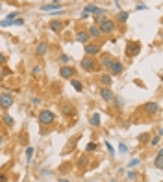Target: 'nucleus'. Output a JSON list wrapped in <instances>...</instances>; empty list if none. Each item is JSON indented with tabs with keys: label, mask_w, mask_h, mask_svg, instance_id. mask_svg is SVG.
I'll return each instance as SVG.
<instances>
[{
	"label": "nucleus",
	"mask_w": 163,
	"mask_h": 182,
	"mask_svg": "<svg viewBox=\"0 0 163 182\" xmlns=\"http://www.w3.org/2000/svg\"><path fill=\"white\" fill-rule=\"evenodd\" d=\"M97 26H98V30H100L102 35H111V33H115V30H117V22L111 20V19H104V20L98 22Z\"/></svg>",
	"instance_id": "nucleus-1"
},
{
	"label": "nucleus",
	"mask_w": 163,
	"mask_h": 182,
	"mask_svg": "<svg viewBox=\"0 0 163 182\" xmlns=\"http://www.w3.org/2000/svg\"><path fill=\"white\" fill-rule=\"evenodd\" d=\"M80 67H82L84 71H87V73H93V71L98 69V61H97L93 56H85V58H82Z\"/></svg>",
	"instance_id": "nucleus-2"
},
{
	"label": "nucleus",
	"mask_w": 163,
	"mask_h": 182,
	"mask_svg": "<svg viewBox=\"0 0 163 182\" xmlns=\"http://www.w3.org/2000/svg\"><path fill=\"white\" fill-rule=\"evenodd\" d=\"M54 121H56V115H54V112H50V110H41V112H39V123H41V125H45V127H50Z\"/></svg>",
	"instance_id": "nucleus-3"
},
{
	"label": "nucleus",
	"mask_w": 163,
	"mask_h": 182,
	"mask_svg": "<svg viewBox=\"0 0 163 182\" xmlns=\"http://www.w3.org/2000/svg\"><path fill=\"white\" fill-rule=\"evenodd\" d=\"M141 52V43L139 41H128L126 45V56L128 58H135Z\"/></svg>",
	"instance_id": "nucleus-4"
},
{
	"label": "nucleus",
	"mask_w": 163,
	"mask_h": 182,
	"mask_svg": "<svg viewBox=\"0 0 163 182\" xmlns=\"http://www.w3.org/2000/svg\"><path fill=\"white\" fill-rule=\"evenodd\" d=\"M48 28H50V32H54V33H61L63 28H65V24H63V20H59V19H52V20L48 22Z\"/></svg>",
	"instance_id": "nucleus-5"
},
{
	"label": "nucleus",
	"mask_w": 163,
	"mask_h": 182,
	"mask_svg": "<svg viewBox=\"0 0 163 182\" xmlns=\"http://www.w3.org/2000/svg\"><path fill=\"white\" fill-rule=\"evenodd\" d=\"M84 52H85V56H97V54H100V47L97 45V43H85V47H84Z\"/></svg>",
	"instance_id": "nucleus-6"
},
{
	"label": "nucleus",
	"mask_w": 163,
	"mask_h": 182,
	"mask_svg": "<svg viewBox=\"0 0 163 182\" xmlns=\"http://www.w3.org/2000/svg\"><path fill=\"white\" fill-rule=\"evenodd\" d=\"M0 106H2L4 110H9V108L13 106V95H11V93H2V95H0Z\"/></svg>",
	"instance_id": "nucleus-7"
},
{
	"label": "nucleus",
	"mask_w": 163,
	"mask_h": 182,
	"mask_svg": "<svg viewBox=\"0 0 163 182\" xmlns=\"http://www.w3.org/2000/svg\"><path fill=\"white\" fill-rule=\"evenodd\" d=\"M74 74H76V71H74V67H69V65H63V67L59 69V76H61V78H65V80H71V78H74Z\"/></svg>",
	"instance_id": "nucleus-8"
},
{
	"label": "nucleus",
	"mask_w": 163,
	"mask_h": 182,
	"mask_svg": "<svg viewBox=\"0 0 163 182\" xmlns=\"http://www.w3.org/2000/svg\"><path fill=\"white\" fill-rule=\"evenodd\" d=\"M109 71H111V74H113V76H119V74H122L124 65H122L119 60H113V63L109 65Z\"/></svg>",
	"instance_id": "nucleus-9"
},
{
	"label": "nucleus",
	"mask_w": 163,
	"mask_h": 182,
	"mask_svg": "<svg viewBox=\"0 0 163 182\" xmlns=\"http://www.w3.org/2000/svg\"><path fill=\"white\" fill-rule=\"evenodd\" d=\"M113 60H115V58H113L111 54H108V52H106V54H102V56H100L98 65H100V67H104V69H109V65L113 63Z\"/></svg>",
	"instance_id": "nucleus-10"
},
{
	"label": "nucleus",
	"mask_w": 163,
	"mask_h": 182,
	"mask_svg": "<svg viewBox=\"0 0 163 182\" xmlns=\"http://www.w3.org/2000/svg\"><path fill=\"white\" fill-rule=\"evenodd\" d=\"M100 97H102V100H106V102H111L115 95H113V91H111L109 87H104V86H102V87H100Z\"/></svg>",
	"instance_id": "nucleus-11"
},
{
	"label": "nucleus",
	"mask_w": 163,
	"mask_h": 182,
	"mask_svg": "<svg viewBox=\"0 0 163 182\" xmlns=\"http://www.w3.org/2000/svg\"><path fill=\"white\" fill-rule=\"evenodd\" d=\"M61 9V2L59 0H54L52 4H43L41 6V11H58Z\"/></svg>",
	"instance_id": "nucleus-12"
},
{
	"label": "nucleus",
	"mask_w": 163,
	"mask_h": 182,
	"mask_svg": "<svg viewBox=\"0 0 163 182\" xmlns=\"http://www.w3.org/2000/svg\"><path fill=\"white\" fill-rule=\"evenodd\" d=\"M76 41L85 45V43L89 41V33H87V30H78V32H76Z\"/></svg>",
	"instance_id": "nucleus-13"
},
{
	"label": "nucleus",
	"mask_w": 163,
	"mask_h": 182,
	"mask_svg": "<svg viewBox=\"0 0 163 182\" xmlns=\"http://www.w3.org/2000/svg\"><path fill=\"white\" fill-rule=\"evenodd\" d=\"M46 50H48V43H46V41H41V43L37 45V48H35V54H37L39 58H43V56L46 54Z\"/></svg>",
	"instance_id": "nucleus-14"
},
{
	"label": "nucleus",
	"mask_w": 163,
	"mask_h": 182,
	"mask_svg": "<svg viewBox=\"0 0 163 182\" xmlns=\"http://www.w3.org/2000/svg\"><path fill=\"white\" fill-rule=\"evenodd\" d=\"M145 112L152 115V113L160 112V104H158V102H148V104H145Z\"/></svg>",
	"instance_id": "nucleus-15"
},
{
	"label": "nucleus",
	"mask_w": 163,
	"mask_h": 182,
	"mask_svg": "<svg viewBox=\"0 0 163 182\" xmlns=\"http://www.w3.org/2000/svg\"><path fill=\"white\" fill-rule=\"evenodd\" d=\"M87 33H89V37H93V39H100L102 37V33H100V30H98V26L95 24V26H91L89 30H87Z\"/></svg>",
	"instance_id": "nucleus-16"
},
{
	"label": "nucleus",
	"mask_w": 163,
	"mask_h": 182,
	"mask_svg": "<svg viewBox=\"0 0 163 182\" xmlns=\"http://www.w3.org/2000/svg\"><path fill=\"white\" fill-rule=\"evenodd\" d=\"M154 166H156V169H161V167H163V151H161V149H160V151H158V154H156Z\"/></svg>",
	"instance_id": "nucleus-17"
},
{
	"label": "nucleus",
	"mask_w": 163,
	"mask_h": 182,
	"mask_svg": "<svg viewBox=\"0 0 163 182\" xmlns=\"http://www.w3.org/2000/svg\"><path fill=\"white\" fill-rule=\"evenodd\" d=\"M100 84H102L104 87H109V86H111V74H106V73H104V74L100 76Z\"/></svg>",
	"instance_id": "nucleus-18"
},
{
	"label": "nucleus",
	"mask_w": 163,
	"mask_h": 182,
	"mask_svg": "<svg viewBox=\"0 0 163 182\" xmlns=\"http://www.w3.org/2000/svg\"><path fill=\"white\" fill-rule=\"evenodd\" d=\"M126 20H128V13H126V11H119V13H117V22L124 24Z\"/></svg>",
	"instance_id": "nucleus-19"
},
{
	"label": "nucleus",
	"mask_w": 163,
	"mask_h": 182,
	"mask_svg": "<svg viewBox=\"0 0 163 182\" xmlns=\"http://www.w3.org/2000/svg\"><path fill=\"white\" fill-rule=\"evenodd\" d=\"M71 84H72V87H74L76 91H84V84H82L80 80H76V78H71Z\"/></svg>",
	"instance_id": "nucleus-20"
},
{
	"label": "nucleus",
	"mask_w": 163,
	"mask_h": 182,
	"mask_svg": "<svg viewBox=\"0 0 163 182\" xmlns=\"http://www.w3.org/2000/svg\"><path fill=\"white\" fill-rule=\"evenodd\" d=\"M2 123H4V125H6L7 128H11V127H13V117L6 113V115H2Z\"/></svg>",
	"instance_id": "nucleus-21"
},
{
	"label": "nucleus",
	"mask_w": 163,
	"mask_h": 182,
	"mask_svg": "<svg viewBox=\"0 0 163 182\" xmlns=\"http://www.w3.org/2000/svg\"><path fill=\"white\" fill-rule=\"evenodd\" d=\"M87 166H89V160H87V156H82V158L78 160V167L84 171V169H87Z\"/></svg>",
	"instance_id": "nucleus-22"
},
{
	"label": "nucleus",
	"mask_w": 163,
	"mask_h": 182,
	"mask_svg": "<svg viewBox=\"0 0 163 182\" xmlns=\"http://www.w3.org/2000/svg\"><path fill=\"white\" fill-rule=\"evenodd\" d=\"M91 125L93 127H100V115L98 113H93L91 115Z\"/></svg>",
	"instance_id": "nucleus-23"
},
{
	"label": "nucleus",
	"mask_w": 163,
	"mask_h": 182,
	"mask_svg": "<svg viewBox=\"0 0 163 182\" xmlns=\"http://www.w3.org/2000/svg\"><path fill=\"white\" fill-rule=\"evenodd\" d=\"M33 147H26V164H30L32 162V156H33Z\"/></svg>",
	"instance_id": "nucleus-24"
},
{
	"label": "nucleus",
	"mask_w": 163,
	"mask_h": 182,
	"mask_svg": "<svg viewBox=\"0 0 163 182\" xmlns=\"http://www.w3.org/2000/svg\"><path fill=\"white\" fill-rule=\"evenodd\" d=\"M160 141H161V130H160V132H158V136L150 141V145H152V147H156V145H160Z\"/></svg>",
	"instance_id": "nucleus-25"
},
{
	"label": "nucleus",
	"mask_w": 163,
	"mask_h": 182,
	"mask_svg": "<svg viewBox=\"0 0 163 182\" xmlns=\"http://www.w3.org/2000/svg\"><path fill=\"white\" fill-rule=\"evenodd\" d=\"M139 164H141V160H139V158H132V160H130V164H128V167H132V169H134V167H137Z\"/></svg>",
	"instance_id": "nucleus-26"
},
{
	"label": "nucleus",
	"mask_w": 163,
	"mask_h": 182,
	"mask_svg": "<svg viewBox=\"0 0 163 182\" xmlns=\"http://www.w3.org/2000/svg\"><path fill=\"white\" fill-rule=\"evenodd\" d=\"M93 151H97V143H87L85 153H93Z\"/></svg>",
	"instance_id": "nucleus-27"
},
{
	"label": "nucleus",
	"mask_w": 163,
	"mask_h": 182,
	"mask_svg": "<svg viewBox=\"0 0 163 182\" xmlns=\"http://www.w3.org/2000/svg\"><path fill=\"white\" fill-rule=\"evenodd\" d=\"M0 26H2V28H7V26H13V22L7 20V19H4V20H0Z\"/></svg>",
	"instance_id": "nucleus-28"
},
{
	"label": "nucleus",
	"mask_w": 163,
	"mask_h": 182,
	"mask_svg": "<svg viewBox=\"0 0 163 182\" xmlns=\"http://www.w3.org/2000/svg\"><path fill=\"white\" fill-rule=\"evenodd\" d=\"M22 24H24V19H20V17L13 20V26H22Z\"/></svg>",
	"instance_id": "nucleus-29"
},
{
	"label": "nucleus",
	"mask_w": 163,
	"mask_h": 182,
	"mask_svg": "<svg viewBox=\"0 0 163 182\" xmlns=\"http://www.w3.org/2000/svg\"><path fill=\"white\" fill-rule=\"evenodd\" d=\"M69 60H71V58H69L67 54H61V56H59V61H61V63H69Z\"/></svg>",
	"instance_id": "nucleus-30"
},
{
	"label": "nucleus",
	"mask_w": 163,
	"mask_h": 182,
	"mask_svg": "<svg viewBox=\"0 0 163 182\" xmlns=\"http://www.w3.org/2000/svg\"><path fill=\"white\" fill-rule=\"evenodd\" d=\"M41 71H43V69L37 65V67H33V71H32V73H33V76H39V74H41Z\"/></svg>",
	"instance_id": "nucleus-31"
},
{
	"label": "nucleus",
	"mask_w": 163,
	"mask_h": 182,
	"mask_svg": "<svg viewBox=\"0 0 163 182\" xmlns=\"http://www.w3.org/2000/svg\"><path fill=\"white\" fill-rule=\"evenodd\" d=\"M63 112H65L67 115H71V113H74V110H72L71 106H65V108H63Z\"/></svg>",
	"instance_id": "nucleus-32"
},
{
	"label": "nucleus",
	"mask_w": 163,
	"mask_h": 182,
	"mask_svg": "<svg viewBox=\"0 0 163 182\" xmlns=\"http://www.w3.org/2000/svg\"><path fill=\"white\" fill-rule=\"evenodd\" d=\"M119 151H121V153L124 154V153H128V147H126L124 143H121V145H119Z\"/></svg>",
	"instance_id": "nucleus-33"
},
{
	"label": "nucleus",
	"mask_w": 163,
	"mask_h": 182,
	"mask_svg": "<svg viewBox=\"0 0 163 182\" xmlns=\"http://www.w3.org/2000/svg\"><path fill=\"white\" fill-rule=\"evenodd\" d=\"M128 179H130V180H135V179H137V173L130 171V173H128Z\"/></svg>",
	"instance_id": "nucleus-34"
},
{
	"label": "nucleus",
	"mask_w": 163,
	"mask_h": 182,
	"mask_svg": "<svg viewBox=\"0 0 163 182\" xmlns=\"http://www.w3.org/2000/svg\"><path fill=\"white\" fill-rule=\"evenodd\" d=\"M113 100H115V106H117V108H121V104H122V100H121V99H119V97H117V99H115V97H113Z\"/></svg>",
	"instance_id": "nucleus-35"
},
{
	"label": "nucleus",
	"mask_w": 163,
	"mask_h": 182,
	"mask_svg": "<svg viewBox=\"0 0 163 182\" xmlns=\"http://www.w3.org/2000/svg\"><path fill=\"white\" fill-rule=\"evenodd\" d=\"M106 149H108V151H109V154H113V153H115V151H113V147H111V145H109V143H106Z\"/></svg>",
	"instance_id": "nucleus-36"
},
{
	"label": "nucleus",
	"mask_w": 163,
	"mask_h": 182,
	"mask_svg": "<svg viewBox=\"0 0 163 182\" xmlns=\"http://www.w3.org/2000/svg\"><path fill=\"white\" fill-rule=\"evenodd\" d=\"M0 182H7V177L4 173H0Z\"/></svg>",
	"instance_id": "nucleus-37"
},
{
	"label": "nucleus",
	"mask_w": 163,
	"mask_h": 182,
	"mask_svg": "<svg viewBox=\"0 0 163 182\" xmlns=\"http://www.w3.org/2000/svg\"><path fill=\"white\" fill-rule=\"evenodd\" d=\"M4 61H6V56H4V54H2V52H0V65H2V63H4Z\"/></svg>",
	"instance_id": "nucleus-38"
},
{
	"label": "nucleus",
	"mask_w": 163,
	"mask_h": 182,
	"mask_svg": "<svg viewBox=\"0 0 163 182\" xmlns=\"http://www.w3.org/2000/svg\"><path fill=\"white\" fill-rule=\"evenodd\" d=\"M2 143H4V136L0 134V145H2Z\"/></svg>",
	"instance_id": "nucleus-39"
},
{
	"label": "nucleus",
	"mask_w": 163,
	"mask_h": 182,
	"mask_svg": "<svg viewBox=\"0 0 163 182\" xmlns=\"http://www.w3.org/2000/svg\"><path fill=\"white\" fill-rule=\"evenodd\" d=\"M59 182H71V180H67V179H59Z\"/></svg>",
	"instance_id": "nucleus-40"
}]
</instances>
